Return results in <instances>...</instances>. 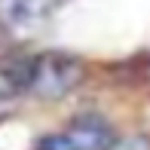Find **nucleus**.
Wrapping results in <instances>:
<instances>
[{
	"label": "nucleus",
	"instance_id": "obj_2",
	"mask_svg": "<svg viewBox=\"0 0 150 150\" xmlns=\"http://www.w3.org/2000/svg\"><path fill=\"white\" fill-rule=\"evenodd\" d=\"M67 150H107L113 144V135L110 129L104 126L101 120L95 117H86V120H77L64 135H61Z\"/></svg>",
	"mask_w": 150,
	"mask_h": 150
},
{
	"label": "nucleus",
	"instance_id": "obj_1",
	"mask_svg": "<svg viewBox=\"0 0 150 150\" xmlns=\"http://www.w3.org/2000/svg\"><path fill=\"white\" fill-rule=\"evenodd\" d=\"M12 77L22 92H31L37 98H61L83 80V64L67 52H40L18 64Z\"/></svg>",
	"mask_w": 150,
	"mask_h": 150
},
{
	"label": "nucleus",
	"instance_id": "obj_3",
	"mask_svg": "<svg viewBox=\"0 0 150 150\" xmlns=\"http://www.w3.org/2000/svg\"><path fill=\"white\" fill-rule=\"evenodd\" d=\"M55 3L58 0H9V16L16 22H34V18H43Z\"/></svg>",
	"mask_w": 150,
	"mask_h": 150
}]
</instances>
